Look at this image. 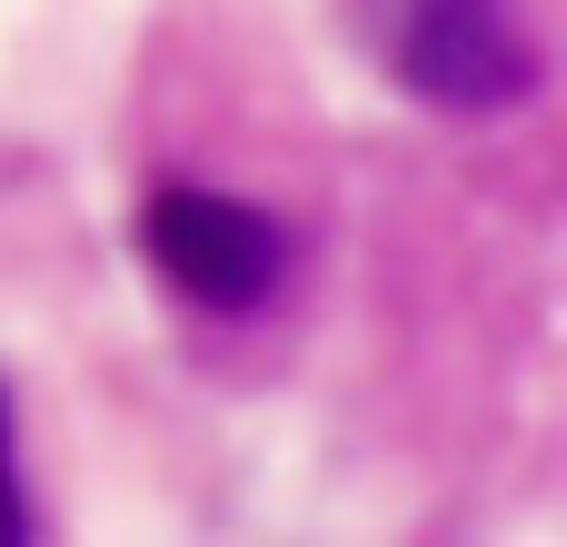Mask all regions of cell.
I'll list each match as a JSON object with an SVG mask.
<instances>
[{
  "mask_svg": "<svg viewBox=\"0 0 567 547\" xmlns=\"http://www.w3.org/2000/svg\"><path fill=\"white\" fill-rule=\"evenodd\" d=\"M0 538H30V498H20V468H10V409H0Z\"/></svg>",
  "mask_w": 567,
  "mask_h": 547,
  "instance_id": "cell-3",
  "label": "cell"
},
{
  "mask_svg": "<svg viewBox=\"0 0 567 547\" xmlns=\"http://www.w3.org/2000/svg\"><path fill=\"white\" fill-rule=\"evenodd\" d=\"M140 249L199 309H259L279 289V269H289L279 219L249 209V199H219V189H159L140 209Z\"/></svg>",
  "mask_w": 567,
  "mask_h": 547,
  "instance_id": "cell-1",
  "label": "cell"
},
{
  "mask_svg": "<svg viewBox=\"0 0 567 547\" xmlns=\"http://www.w3.org/2000/svg\"><path fill=\"white\" fill-rule=\"evenodd\" d=\"M399 80L429 90L439 110H508V100H528L538 50L508 0H409Z\"/></svg>",
  "mask_w": 567,
  "mask_h": 547,
  "instance_id": "cell-2",
  "label": "cell"
}]
</instances>
